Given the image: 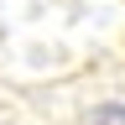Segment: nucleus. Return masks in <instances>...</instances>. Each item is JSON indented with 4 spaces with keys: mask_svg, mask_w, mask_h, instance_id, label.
Masks as SVG:
<instances>
[{
    "mask_svg": "<svg viewBox=\"0 0 125 125\" xmlns=\"http://www.w3.org/2000/svg\"><path fill=\"white\" fill-rule=\"evenodd\" d=\"M89 125H125V104H99Z\"/></svg>",
    "mask_w": 125,
    "mask_h": 125,
    "instance_id": "nucleus-1",
    "label": "nucleus"
}]
</instances>
